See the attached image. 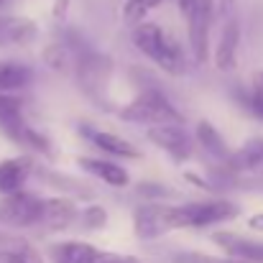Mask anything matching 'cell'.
<instances>
[{
  "instance_id": "6da1fadb",
  "label": "cell",
  "mask_w": 263,
  "mask_h": 263,
  "mask_svg": "<svg viewBox=\"0 0 263 263\" xmlns=\"http://www.w3.org/2000/svg\"><path fill=\"white\" fill-rule=\"evenodd\" d=\"M130 39H133L136 49L141 54H146L161 72H166L172 77H181L186 72L184 49L164 26L143 21V23L130 28Z\"/></svg>"
},
{
  "instance_id": "7a4b0ae2",
  "label": "cell",
  "mask_w": 263,
  "mask_h": 263,
  "mask_svg": "<svg viewBox=\"0 0 263 263\" xmlns=\"http://www.w3.org/2000/svg\"><path fill=\"white\" fill-rule=\"evenodd\" d=\"M120 118L125 123H138V125H184V115L172 105V100L161 92V89H143L141 95H136L128 105H123Z\"/></svg>"
},
{
  "instance_id": "3957f363",
  "label": "cell",
  "mask_w": 263,
  "mask_h": 263,
  "mask_svg": "<svg viewBox=\"0 0 263 263\" xmlns=\"http://www.w3.org/2000/svg\"><path fill=\"white\" fill-rule=\"evenodd\" d=\"M176 230L186 228H212L220 222H230L240 215V207L230 199H210V202H189V204H172Z\"/></svg>"
},
{
  "instance_id": "277c9868",
  "label": "cell",
  "mask_w": 263,
  "mask_h": 263,
  "mask_svg": "<svg viewBox=\"0 0 263 263\" xmlns=\"http://www.w3.org/2000/svg\"><path fill=\"white\" fill-rule=\"evenodd\" d=\"M72 74L77 80V87L87 97H92L95 102H105V89L112 77V59L107 54L95 51L92 46H87L85 51H80L74 57Z\"/></svg>"
},
{
  "instance_id": "5b68a950",
  "label": "cell",
  "mask_w": 263,
  "mask_h": 263,
  "mask_svg": "<svg viewBox=\"0 0 263 263\" xmlns=\"http://www.w3.org/2000/svg\"><path fill=\"white\" fill-rule=\"evenodd\" d=\"M41 207H44V197H39L33 192L21 189V192H13V194H3V199H0V225H5V228L39 225Z\"/></svg>"
},
{
  "instance_id": "8992f818",
  "label": "cell",
  "mask_w": 263,
  "mask_h": 263,
  "mask_svg": "<svg viewBox=\"0 0 263 263\" xmlns=\"http://www.w3.org/2000/svg\"><path fill=\"white\" fill-rule=\"evenodd\" d=\"M172 230H176L172 204L148 202V204H141L133 212V233H136L138 240H159Z\"/></svg>"
},
{
  "instance_id": "52a82bcc",
  "label": "cell",
  "mask_w": 263,
  "mask_h": 263,
  "mask_svg": "<svg viewBox=\"0 0 263 263\" xmlns=\"http://www.w3.org/2000/svg\"><path fill=\"white\" fill-rule=\"evenodd\" d=\"M146 138L159 146L164 154H169L174 161H186L194 151V141L192 136L186 133L184 125H174V123H166V125H151L146 128Z\"/></svg>"
},
{
  "instance_id": "ba28073f",
  "label": "cell",
  "mask_w": 263,
  "mask_h": 263,
  "mask_svg": "<svg viewBox=\"0 0 263 263\" xmlns=\"http://www.w3.org/2000/svg\"><path fill=\"white\" fill-rule=\"evenodd\" d=\"M77 217H80L77 199L59 194V197H49V199H44V207H41V220H39V225H44L46 230H54V233H59V230H67V228H72V225L77 222Z\"/></svg>"
},
{
  "instance_id": "9c48e42d",
  "label": "cell",
  "mask_w": 263,
  "mask_h": 263,
  "mask_svg": "<svg viewBox=\"0 0 263 263\" xmlns=\"http://www.w3.org/2000/svg\"><path fill=\"white\" fill-rule=\"evenodd\" d=\"M212 243L220 246L228 258H235V261H243V263H263V243L251 240V238H246V235L228 233V230H217V233L212 235Z\"/></svg>"
},
{
  "instance_id": "30bf717a",
  "label": "cell",
  "mask_w": 263,
  "mask_h": 263,
  "mask_svg": "<svg viewBox=\"0 0 263 263\" xmlns=\"http://www.w3.org/2000/svg\"><path fill=\"white\" fill-rule=\"evenodd\" d=\"M0 130H3L10 141H15V143L26 146V148H28V151H33V154L54 156V148H51L49 138H46L41 130H36L33 125H28V123L23 120V115H21V118H15V120L3 123V125H0Z\"/></svg>"
},
{
  "instance_id": "8fae6325",
  "label": "cell",
  "mask_w": 263,
  "mask_h": 263,
  "mask_svg": "<svg viewBox=\"0 0 263 263\" xmlns=\"http://www.w3.org/2000/svg\"><path fill=\"white\" fill-rule=\"evenodd\" d=\"M238 46H240V23L235 18H228L220 33V41L215 46V67L220 72H233L238 67Z\"/></svg>"
},
{
  "instance_id": "7c38bea8",
  "label": "cell",
  "mask_w": 263,
  "mask_h": 263,
  "mask_svg": "<svg viewBox=\"0 0 263 263\" xmlns=\"http://www.w3.org/2000/svg\"><path fill=\"white\" fill-rule=\"evenodd\" d=\"M36 164L31 156H13V159H3L0 161V194H13L21 192L28 181V176L33 174Z\"/></svg>"
},
{
  "instance_id": "4fadbf2b",
  "label": "cell",
  "mask_w": 263,
  "mask_h": 263,
  "mask_svg": "<svg viewBox=\"0 0 263 263\" xmlns=\"http://www.w3.org/2000/svg\"><path fill=\"white\" fill-rule=\"evenodd\" d=\"M77 164H80L82 172H87L89 176L105 181L107 186L123 189V186L130 184V174L120 164H115V161H105V159H95V156H80Z\"/></svg>"
},
{
  "instance_id": "5bb4252c",
  "label": "cell",
  "mask_w": 263,
  "mask_h": 263,
  "mask_svg": "<svg viewBox=\"0 0 263 263\" xmlns=\"http://www.w3.org/2000/svg\"><path fill=\"white\" fill-rule=\"evenodd\" d=\"M39 36V26L23 15H0V46H26Z\"/></svg>"
},
{
  "instance_id": "9a60e30c",
  "label": "cell",
  "mask_w": 263,
  "mask_h": 263,
  "mask_svg": "<svg viewBox=\"0 0 263 263\" xmlns=\"http://www.w3.org/2000/svg\"><path fill=\"white\" fill-rule=\"evenodd\" d=\"M51 258L54 263H97L105 253L85 240H64L51 246Z\"/></svg>"
},
{
  "instance_id": "2e32d148",
  "label": "cell",
  "mask_w": 263,
  "mask_h": 263,
  "mask_svg": "<svg viewBox=\"0 0 263 263\" xmlns=\"http://www.w3.org/2000/svg\"><path fill=\"white\" fill-rule=\"evenodd\" d=\"M85 136H87L100 151H105V154H110V156H115V159H138V156H141V151H138L130 141H125L123 136H118V133L89 130V128H85Z\"/></svg>"
},
{
  "instance_id": "e0dca14e",
  "label": "cell",
  "mask_w": 263,
  "mask_h": 263,
  "mask_svg": "<svg viewBox=\"0 0 263 263\" xmlns=\"http://www.w3.org/2000/svg\"><path fill=\"white\" fill-rule=\"evenodd\" d=\"M197 143L212 156V159H217L220 164H228V159H230V146H228V141L222 138V133L210 123V120H199L197 123Z\"/></svg>"
},
{
  "instance_id": "ac0fdd59",
  "label": "cell",
  "mask_w": 263,
  "mask_h": 263,
  "mask_svg": "<svg viewBox=\"0 0 263 263\" xmlns=\"http://www.w3.org/2000/svg\"><path fill=\"white\" fill-rule=\"evenodd\" d=\"M33 80L31 67L21 64V62H0V92L13 95L21 92L23 87H28Z\"/></svg>"
},
{
  "instance_id": "d6986e66",
  "label": "cell",
  "mask_w": 263,
  "mask_h": 263,
  "mask_svg": "<svg viewBox=\"0 0 263 263\" xmlns=\"http://www.w3.org/2000/svg\"><path fill=\"white\" fill-rule=\"evenodd\" d=\"M41 59L49 69L59 72V74H72V67H74V54L72 49L64 44V41H57V44H49L44 51H41Z\"/></svg>"
},
{
  "instance_id": "ffe728a7",
  "label": "cell",
  "mask_w": 263,
  "mask_h": 263,
  "mask_svg": "<svg viewBox=\"0 0 263 263\" xmlns=\"http://www.w3.org/2000/svg\"><path fill=\"white\" fill-rule=\"evenodd\" d=\"M161 3H164V0H125V3H123V23L130 26V28L138 26V23H143L146 15H148L151 10H156Z\"/></svg>"
},
{
  "instance_id": "44dd1931",
  "label": "cell",
  "mask_w": 263,
  "mask_h": 263,
  "mask_svg": "<svg viewBox=\"0 0 263 263\" xmlns=\"http://www.w3.org/2000/svg\"><path fill=\"white\" fill-rule=\"evenodd\" d=\"M0 263H44V258L31 243H15L0 248Z\"/></svg>"
},
{
  "instance_id": "7402d4cb",
  "label": "cell",
  "mask_w": 263,
  "mask_h": 263,
  "mask_svg": "<svg viewBox=\"0 0 263 263\" xmlns=\"http://www.w3.org/2000/svg\"><path fill=\"white\" fill-rule=\"evenodd\" d=\"M87 230H105L107 228V210L102 204H87L77 217Z\"/></svg>"
},
{
  "instance_id": "603a6c76",
  "label": "cell",
  "mask_w": 263,
  "mask_h": 263,
  "mask_svg": "<svg viewBox=\"0 0 263 263\" xmlns=\"http://www.w3.org/2000/svg\"><path fill=\"white\" fill-rule=\"evenodd\" d=\"M21 112H23V100L15 97V95H5V92H0V125L8 123V120L21 118Z\"/></svg>"
},
{
  "instance_id": "cb8c5ba5",
  "label": "cell",
  "mask_w": 263,
  "mask_h": 263,
  "mask_svg": "<svg viewBox=\"0 0 263 263\" xmlns=\"http://www.w3.org/2000/svg\"><path fill=\"white\" fill-rule=\"evenodd\" d=\"M172 263H243L228 256H207V253H194V251H181L172 256Z\"/></svg>"
},
{
  "instance_id": "d4e9b609",
  "label": "cell",
  "mask_w": 263,
  "mask_h": 263,
  "mask_svg": "<svg viewBox=\"0 0 263 263\" xmlns=\"http://www.w3.org/2000/svg\"><path fill=\"white\" fill-rule=\"evenodd\" d=\"M248 107L253 115L263 118V72H258L253 77V85H251V95H248Z\"/></svg>"
},
{
  "instance_id": "484cf974",
  "label": "cell",
  "mask_w": 263,
  "mask_h": 263,
  "mask_svg": "<svg viewBox=\"0 0 263 263\" xmlns=\"http://www.w3.org/2000/svg\"><path fill=\"white\" fill-rule=\"evenodd\" d=\"M138 194L143 197H151V199H164V197H172V189H164V184H151V181H143L138 184Z\"/></svg>"
},
{
  "instance_id": "4316f807",
  "label": "cell",
  "mask_w": 263,
  "mask_h": 263,
  "mask_svg": "<svg viewBox=\"0 0 263 263\" xmlns=\"http://www.w3.org/2000/svg\"><path fill=\"white\" fill-rule=\"evenodd\" d=\"M69 8H72V0H54L51 3V18L59 21V23H64L67 15H69Z\"/></svg>"
},
{
  "instance_id": "83f0119b",
  "label": "cell",
  "mask_w": 263,
  "mask_h": 263,
  "mask_svg": "<svg viewBox=\"0 0 263 263\" xmlns=\"http://www.w3.org/2000/svg\"><path fill=\"white\" fill-rule=\"evenodd\" d=\"M184 179H186V181H192V184H197V186H202V189H207V192H215V189H217L212 181H207V179H202V176H197V174H192V172H186Z\"/></svg>"
},
{
  "instance_id": "f1b7e54d",
  "label": "cell",
  "mask_w": 263,
  "mask_h": 263,
  "mask_svg": "<svg viewBox=\"0 0 263 263\" xmlns=\"http://www.w3.org/2000/svg\"><path fill=\"white\" fill-rule=\"evenodd\" d=\"M248 225H251L253 230H263V212L261 215H253V217L248 220Z\"/></svg>"
},
{
  "instance_id": "f546056e",
  "label": "cell",
  "mask_w": 263,
  "mask_h": 263,
  "mask_svg": "<svg viewBox=\"0 0 263 263\" xmlns=\"http://www.w3.org/2000/svg\"><path fill=\"white\" fill-rule=\"evenodd\" d=\"M248 143H251V146L256 148V154L261 156V161H263V138H261V136H258V138H251Z\"/></svg>"
},
{
  "instance_id": "4dcf8cb0",
  "label": "cell",
  "mask_w": 263,
  "mask_h": 263,
  "mask_svg": "<svg viewBox=\"0 0 263 263\" xmlns=\"http://www.w3.org/2000/svg\"><path fill=\"white\" fill-rule=\"evenodd\" d=\"M192 5H194V0H179V10H181V15H184V18L189 15Z\"/></svg>"
},
{
  "instance_id": "1f68e13d",
  "label": "cell",
  "mask_w": 263,
  "mask_h": 263,
  "mask_svg": "<svg viewBox=\"0 0 263 263\" xmlns=\"http://www.w3.org/2000/svg\"><path fill=\"white\" fill-rule=\"evenodd\" d=\"M217 3H220V10H222V13H228V10H230L238 0H217Z\"/></svg>"
},
{
  "instance_id": "d6a6232c",
  "label": "cell",
  "mask_w": 263,
  "mask_h": 263,
  "mask_svg": "<svg viewBox=\"0 0 263 263\" xmlns=\"http://www.w3.org/2000/svg\"><path fill=\"white\" fill-rule=\"evenodd\" d=\"M0 5H3V0H0Z\"/></svg>"
}]
</instances>
